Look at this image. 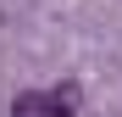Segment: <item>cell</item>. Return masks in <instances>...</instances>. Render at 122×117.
<instances>
[{
	"mask_svg": "<svg viewBox=\"0 0 122 117\" xmlns=\"http://www.w3.org/2000/svg\"><path fill=\"white\" fill-rule=\"evenodd\" d=\"M72 89H22L17 95V117H72Z\"/></svg>",
	"mask_w": 122,
	"mask_h": 117,
	"instance_id": "6da1fadb",
	"label": "cell"
}]
</instances>
